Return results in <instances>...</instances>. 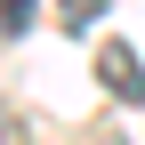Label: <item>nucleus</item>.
Segmentation results:
<instances>
[{"label":"nucleus","mask_w":145,"mask_h":145,"mask_svg":"<svg viewBox=\"0 0 145 145\" xmlns=\"http://www.w3.org/2000/svg\"><path fill=\"white\" fill-rule=\"evenodd\" d=\"M105 8H113V0H57V16H65V24H72V32H81V24H97V16H105Z\"/></svg>","instance_id":"obj_3"},{"label":"nucleus","mask_w":145,"mask_h":145,"mask_svg":"<svg viewBox=\"0 0 145 145\" xmlns=\"http://www.w3.org/2000/svg\"><path fill=\"white\" fill-rule=\"evenodd\" d=\"M0 145H24V129H16V113H0Z\"/></svg>","instance_id":"obj_4"},{"label":"nucleus","mask_w":145,"mask_h":145,"mask_svg":"<svg viewBox=\"0 0 145 145\" xmlns=\"http://www.w3.org/2000/svg\"><path fill=\"white\" fill-rule=\"evenodd\" d=\"M97 81L113 89L121 105H145V57L129 40H97Z\"/></svg>","instance_id":"obj_1"},{"label":"nucleus","mask_w":145,"mask_h":145,"mask_svg":"<svg viewBox=\"0 0 145 145\" xmlns=\"http://www.w3.org/2000/svg\"><path fill=\"white\" fill-rule=\"evenodd\" d=\"M32 16H40V0H0V40H24Z\"/></svg>","instance_id":"obj_2"}]
</instances>
